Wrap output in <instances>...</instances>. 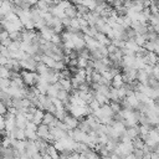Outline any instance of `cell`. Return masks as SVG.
I'll return each mask as SVG.
<instances>
[{"label": "cell", "instance_id": "1", "mask_svg": "<svg viewBox=\"0 0 159 159\" xmlns=\"http://www.w3.org/2000/svg\"><path fill=\"white\" fill-rule=\"evenodd\" d=\"M21 78H22V81H24L26 87H34V86L37 84V82L40 80V75L37 72L22 70L21 71Z\"/></svg>", "mask_w": 159, "mask_h": 159}, {"label": "cell", "instance_id": "2", "mask_svg": "<svg viewBox=\"0 0 159 159\" xmlns=\"http://www.w3.org/2000/svg\"><path fill=\"white\" fill-rule=\"evenodd\" d=\"M62 122L66 124V127L68 128V130H73V129L78 128V124H80V119H77L76 117L71 116L70 113L63 118V120H62Z\"/></svg>", "mask_w": 159, "mask_h": 159}, {"label": "cell", "instance_id": "3", "mask_svg": "<svg viewBox=\"0 0 159 159\" xmlns=\"http://www.w3.org/2000/svg\"><path fill=\"white\" fill-rule=\"evenodd\" d=\"M36 132H37V137L40 139H43V140H48V138L51 135L50 127L46 125V124H43V123H41L40 125H37V130Z\"/></svg>", "mask_w": 159, "mask_h": 159}, {"label": "cell", "instance_id": "4", "mask_svg": "<svg viewBox=\"0 0 159 159\" xmlns=\"http://www.w3.org/2000/svg\"><path fill=\"white\" fill-rule=\"evenodd\" d=\"M15 123H16V127H17V128L25 129L26 125H27V123H29V120L26 119V117H25L24 113H19V114L16 116V118H15Z\"/></svg>", "mask_w": 159, "mask_h": 159}, {"label": "cell", "instance_id": "5", "mask_svg": "<svg viewBox=\"0 0 159 159\" xmlns=\"http://www.w3.org/2000/svg\"><path fill=\"white\" fill-rule=\"evenodd\" d=\"M43 116H45V111L42 109H36V112L34 113V117H32V123L36 124V125H40L42 123V119H43Z\"/></svg>", "mask_w": 159, "mask_h": 159}, {"label": "cell", "instance_id": "6", "mask_svg": "<svg viewBox=\"0 0 159 159\" xmlns=\"http://www.w3.org/2000/svg\"><path fill=\"white\" fill-rule=\"evenodd\" d=\"M56 119H57V118H56L52 113H50V112H45V116H43L42 123H43V124H46V125H48V127H53V125H55Z\"/></svg>", "mask_w": 159, "mask_h": 159}, {"label": "cell", "instance_id": "7", "mask_svg": "<svg viewBox=\"0 0 159 159\" xmlns=\"http://www.w3.org/2000/svg\"><path fill=\"white\" fill-rule=\"evenodd\" d=\"M123 84H124V81H123L122 73L116 75L111 82V87H113V88H120V87H123Z\"/></svg>", "mask_w": 159, "mask_h": 159}, {"label": "cell", "instance_id": "8", "mask_svg": "<svg viewBox=\"0 0 159 159\" xmlns=\"http://www.w3.org/2000/svg\"><path fill=\"white\" fill-rule=\"evenodd\" d=\"M65 14H66V17H68V19H75V17H77V7H76V5H71L70 7H67L66 10H65Z\"/></svg>", "mask_w": 159, "mask_h": 159}, {"label": "cell", "instance_id": "9", "mask_svg": "<svg viewBox=\"0 0 159 159\" xmlns=\"http://www.w3.org/2000/svg\"><path fill=\"white\" fill-rule=\"evenodd\" d=\"M0 78H10V70L5 66H0Z\"/></svg>", "mask_w": 159, "mask_h": 159}, {"label": "cell", "instance_id": "10", "mask_svg": "<svg viewBox=\"0 0 159 159\" xmlns=\"http://www.w3.org/2000/svg\"><path fill=\"white\" fill-rule=\"evenodd\" d=\"M6 113H7V107L4 104V102H2V101H0V116H1V117H4Z\"/></svg>", "mask_w": 159, "mask_h": 159}, {"label": "cell", "instance_id": "11", "mask_svg": "<svg viewBox=\"0 0 159 159\" xmlns=\"http://www.w3.org/2000/svg\"><path fill=\"white\" fill-rule=\"evenodd\" d=\"M7 62H9V58L2 56V55H0V66H6Z\"/></svg>", "mask_w": 159, "mask_h": 159}, {"label": "cell", "instance_id": "12", "mask_svg": "<svg viewBox=\"0 0 159 159\" xmlns=\"http://www.w3.org/2000/svg\"><path fill=\"white\" fill-rule=\"evenodd\" d=\"M22 1L26 2V4H29L30 6H35L37 4V0H22Z\"/></svg>", "mask_w": 159, "mask_h": 159}, {"label": "cell", "instance_id": "13", "mask_svg": "<svg viewBox=\"0 0 159 159\" xmlns=\"http://www.w3.org/2000/svg\"><path fill=\"white\" fill-rule=\"evenodd\" d=\"M5 129V120H4V117L0 116V132Z\"/></svg>", "mask_w": 159, "mask_h": 159}, {"label": "cell", "instance_id": "14", "mask_svg": "<svg viewBox=\"0 0 159 159\" xmlns=\"http://www.w3.org/2000/svg\"><path fill=\"white\" fill-rule=\"evenodd\" d=\"M152 150H153V153H157V154H159V143H158V144H155V145L152 148Z\"/></svg>", "mask_w": 159, "mask_h": 159}, {"label": "cell", "instance_id": "15", "mask_svg": "<svg viewBox=\"0 0 159 159\" xmlns=\"http://www.w3.org/2000/svg\"><path fill=\"white\" fill-rule=\"evenodd\" d=\"M42 159H52L47 153H45V154H42Z\"/></svg>", "mask_w": 159, "mask_h": 159}, {"label": "cell", "instance_id": "16", "mask_svg": "<svg viewBox=\"0 0 159 159\" xmlns=\"http://www.w3.org/2000/svg\"><path fill=\"white\" fill-rule=\"evenodd\" d=\"M104 1H106V2H107V4H112V2H113V1H114V0H104Z\"/></svg>", "mask_w": 159, "mask_h": 159}, {"label": "cell", "instance_id": "17", "mask_svg": "<svg viewBox=\"0 0 159 159\" xmlns=\"http://www.w3.org/2000/svg\"><path fill=\"white\" fill-rule=\"evenodd\" d=\"M158 14H159V4H158Z\"/></svg>", "mask_w": 159, "mask_h": 159}]
</instances>
